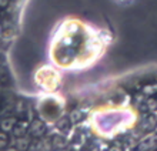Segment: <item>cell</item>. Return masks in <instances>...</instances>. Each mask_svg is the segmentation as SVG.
<instances>
[{"mask_svg": "<svg viewBox=\"0 0 157 151\" xmlns=\"http://www.w3.org/2000/svg\"><path fill=\"white\" fill-rule=\"evenodd\" d=\"M17 123V120L14 119V117H7V119H3L2 121H0V128L4 131V133H7V131H12L13 127H14V124Z\"/></svg>", "mask_w": 157, "mask_h": 151, "instance_id": "obj_1", "label": "cell"}, {"mask_svg": "<svg viewBox=\"0 0 157 151\" xmlns=\"http://www.w3.org/2000/svg\"><path fill=\"white\" fill-rule=\"evenodd\" d=\"M12 131H13V134L16 135V137H21V135H25L26 131H27V124H26L25 121L23 123H16Z\"/></svg>", "mask_w": 157, "mask_h": 151, "instance_id": "obj_2", "label": "cell"}, {"mask_svg": "<svg viewBox=\"0 0 157 151\" xmlns=\"http://www.w3.org/2000/svg\"><path fill=\"white\" fill-rule=\"evenodd\" d=\"M30 131H32V134L34 135H39L43 133V124H41L40 121H34L33 124H32V127H30Z\"/></svg>", "mask_w": 157, "mask_h": 151, "instance_id": "obj_3", "label": "cell"}, {"mask_svg": "<svg viewBox=\"0 0 157 151\" xmlns=\"http://www.w3.org/2000/svg\"><path fill=\"white\" fill-rule=\"evenodd\" d=\"M9 144V137L6 135V133H0V148H3V147H6Z\"/></svg>", "mask_w": 157, "mask_h": 151, "instance_id": "obj_4", "label": "cell"}, {"mask_svg": "<svg viewBox=\"0 0 157 151\" xmlns=\"http://www.w3.org/2000/svg\"><path fill=\"white\" fill-rule=\"evenodd\" d=\"M9 0H0V9H4L6 6H7Z\"/></svg>", "mask_w": 157, "mask_h": 151, "instance_id": "obj_5", "label": "cell"}]
</instances>
